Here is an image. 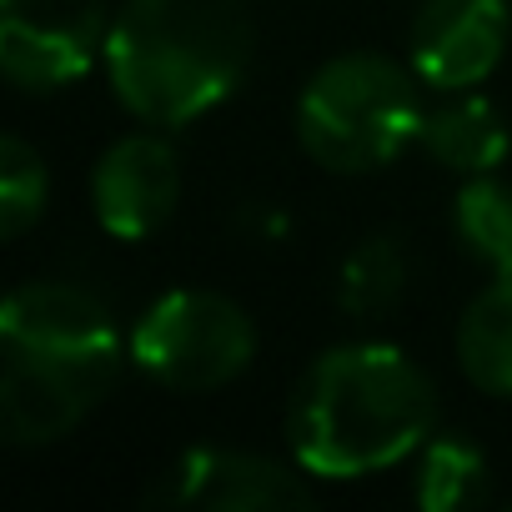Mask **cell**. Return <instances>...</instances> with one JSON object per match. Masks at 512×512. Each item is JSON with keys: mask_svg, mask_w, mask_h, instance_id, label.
Instances as JSON below:
<instances>
[{"mask_svg": "<svg viewBox=\"0 0 512 512\" xmlns=\"http://www.w3.org/2000/svg\"><path fill=\"white\" fill-rule=\"evenodd\" d=\"M432 372L392 342H342L307 362L287 397V447L322 482L387 472L437 432Z\"/></svg>", "mask_w": 512, "mask_h": 512, "instance_id": "1", "label": "cell"}, {"mask_svg": "<svg viewBox=\"0 0 512 512\" xmlns=\"http://www.w3.org/2000/svg\"><path fill=\"white\" fill-rule=\"evenodd\" d=\"M251 56L246 0H126L111 16L101 66L141 126L176 131L231 101Z\"/></svg>", "mask_w": 512, "mask_h": 512, "instance_id": "2", "label": "cell"}, {"mask_svg": "<svg viewBox=\"0 0 512 512\" xmlns=\"http://www.w3.org/2000/svg\"><path fill=\"white\" fill-rule=\"evenodd\" d=\"M422 76L382 51L332 56L297 96V141L332 176L392 166L422 131Z\"/></svg>", "mask_w": 512, "mask_h": 512, "instance_id": "3", "label": "cell"}, {"mask_svg": "<svg viewBox=\"0 0 512 512\" xmlns=\"http://www.w3.org/2000/svg\"><path fill=\"white\" fill-rule=\"evenodd\" d=\"M131 362L166 392L206 397L231 387L256 362L251 312L211 287H176L156 297L131 327Z\"/></svg>", "mask_w": 512, "mask_h": 512, "instance_id": "4", "label": "cell"}, {"mask_svg": "<svg viewBox=\"0 0 512 512\" xmlns=\"http://www.w3.org/2000/svg\"><path fill=\"white\" fill-rule=\"evenodd\" d=\"M116 377L121 357L0 347V432L11 447H51L116 392Z\"/></svg>", "mask_w": 512, "mask_h": 512, "instance_id": "5", "label": "cell"}, {"mask_svg": "<svg viewBox=\"0 0 512 512\" xmlns=\"http://www.w3.org/2000/svg\"><path fill=\"white\" fill-rule=\"evenodd\" d=\"M106 0H0V71L21 91L76 86L106 56Z\"/></svg>", "mask_w": 512, "mask_h": 512, "instance_id": "6", "label": "cell"}, {"mask_svg": "<svg viewBox=\"0 0 512 512\" xmlns=\"http://www.w3.org/2000/svg\"><path fill=\"white\" fill-rule=\"evenodd\" d=\"M151 502L181 512H287L317 502V487L297 457L282 462L241 447H191L151 487Z\"/></svg>", "mask_w": 512, "mask_h": 512, "instance_id": "7", "label": "cell"}, {"mask_svg": "<svg viewBox=\"0 0 512 512\" xmlns=\"http://www.w3.org/2000/svg\"><path fill=\"white\" fill-rule=\"evenodd\" d=\"M512 0H422L407 61L432 91H477L507 56Z\"/></svg>", "mask_w": 512, "mask_h": 512, "instance_id": "8", "label": "cell"}, {"mask_svg": "<svg viewBox=\"0 0 512 512\" xmlns=\"http://www.w3.org/2000/svg\"><path fill=\"white\" fill-rule=\"evenodd\" d=\"M181 206V156L166 131L146 126L111 141L91 171V211L106 236L146 241Z\"/></svg>", "mask_w": 512, "mask_h": 512, "instance_id": "9", "label": "cell"}, {"mask_svg": "<svg viewBox=\"0 0 512 512\" xmlns=\"http://www.w3.org/2000/svg\"><path fill=\"white\" fill-rule=\"evenodd\" d=\"M0 347L71 352V357H131L111 302L86 282H26L0 307Z\"/></svg>", "mask_w": 512, "mask_h": 512, "instance_id": "10", "label": "cell"}, {"mask_svg": "<svg viewBox=\"0 0 512 512\" xmlns=\"http://www.w3.org/2000/svg\"><path fill=\"white\" fill-rule=\"evenodd\" d=\"M417 146H422L442 171L487 176V171H497V166L507 161V151H512V126H507V116H502L487 96H477V91H447V101L422 116Z\"/></svg>", "mask_w": 512, "mask_h": 512, "instance_id": "11", "label": "cell"}, {"mask_svg": "<svg viewBox=\"0 0 512 512\" xmlns=\"http://www.w3.org/2000/svg\"><path fill=\"white\" fill-rule=\"evenodd\" d=\"M412 246L397 231H372L362 236L337 267V307L352 322H382L392 317L407 292H412Z\"/></svg>", "mask_w": 512, "mask_h": 512, "instance_id": "12", "label": "cell"}, {"mask_svg": "<svg viewBox=\"0 0 512 512\" xmlns=\"http://www.w3.org/2000/svg\"><path fill=\"white\" fill-rule=\"evenodd\" d=\"M457 367L462 377L487 392L512 402V272L492 277L457 317Z\"/></svg>", "mask_w": 512, "mask_h": 512, "instance_id": "13", "label": "cell"}, {"mask_svg": "<svg viewBox=\"0 0 512 512\" xmlns=\"http://www.w3.org/2000/svg\"><path fill=\"white\" fill-rule=\"evenodd\" d=\"M412 497H417L422 512L477 507L487 497V457H482V447L467 442V437H452V432H432L417 447Z\"/></svg>", "mask_w": 512, "mask_h": 512, "instance_id": "14", "label": "cell"}, {"mask_svg": "<svg viewBox=\"0 0 512 512\" xmlns=\"http://www.w3.org/2000/svg\"><path fill=\"white\" fill-rule=\"evenodd\" d=\"M452 236L492 277L512 272V186L502 176H467L452 196Z\"/></svg>", "mask_w": 512, "mask_h": 512, "instance_id": "15", "label": "cell"}, {"mask_svg": "<svg viewBox=\"0 0 512 512\" xmlns=\"http://www.w3.org/2000/svg\"><path fill=\"white\" fill-rule=\"evenodd\" d=\"M51 196V171L41 161V151L26 136H6L0 141V236L16 241L26 236Z\"/></svg>", "mask_w": 512, "mask_h": 512, "instance_id": "16", "label": "cell"}]
</instances>
